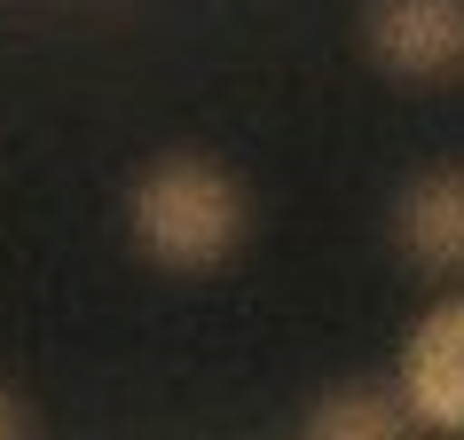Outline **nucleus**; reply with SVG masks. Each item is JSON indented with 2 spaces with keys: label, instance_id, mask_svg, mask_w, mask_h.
I'll return each mask as SVG.
<instances>
[{
  "label": "nucleus",
  "instance_id": "4",
  "mask_svg": "<svg viewBox=\"0 0 464 440\" xmlns=\"http://www.w3.org/2000/svg\"><path fill=\"white\" fill-rule=\"evenodd\" d=\"M393 244L410 252V268L464 283V166H425L410 189L393 196Z\"/></svg>",
  "mask_w": 464,
  "mask_h": 440
},
{
  "label": "nucleus",
  "instance_id": "5",
  "mask_svg": "<svg viewBox=\"0 0 464 440\" xmlns=\"http://www.w3.org/2000/svg\"><path fill=\"white\" fill-rule=\"evenodd\" d=\"M425 425L410 416L401 386H339L323 393L315 416H307V433L299 440H417Z\"/></svg>",
  "mask_w": 464,
  "mask_h": 440
},
{
  "label": "nucleus",
  "instance_id": "3",
  "mask_svg": "<svg viewBox=\"0 0 464 440\" xmlns=\"http://www.w3.org/2000/svg\"><path fill=\"white\" fill-rule=\"evenodd\" d=\"M362 48L378 55V72L410 87H440L464 72V0H370Z\"/></svg>",
  "mask_w": 464,
  "mask_h": 440
},
{
  "label": "nucleus",
  "instance_id": "1",
  "mask_svg": "<svg viewBox=\"0 0 464 440\" xmlns=\"http://www.w3.org/2000/svg\"><path fill=\"white\" fill-rule=\"evenodd\" d=\"M126 228H134V244L158 260L166 275H213L228 268L252 236V196L245 181L213 158H197V149H173L158 166L134 181L126 196Z\"/></svg>",
  "mask_w": 464,
  "mask_h": 440
},
{
  "label": "nucleus",
  "instance_id": "6",
  "mask_svg": "<svg viewBox=\"0 0 464 440\" xmlns=\"http://www.w3.org/2000/svg\"><path fill=\"white\" fill-rule=\"evenodd\" d=\"M0 440H32V416H24V401L0 386Z\"/></svg>",
  "mask_w": 464,
  "mask_h": 440
},
{
  "label": "nucleus",
  "instance_id": "2",
  "mask_svg": "<svg viewBox=\"0 0 464 440\" xmlns=\"http://www.w3.org/2000/svg\"><path fill=\"white\" fill-rule=\"evenodd\" d=\"M393 386H401V401H410V416L425 433L464 440V292L433 299L410 322L401 362H393Z\"/></svg>",
  "mask_w": 464,
  "mask_h": 440
}]
</instances>
